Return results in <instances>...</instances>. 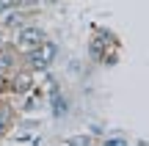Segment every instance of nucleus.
<instances>
[{
  "instance_id": "obj_8",
  "label": "nucleus",
  "mask_w": 149,
  "mask_h": 146,
  "mask_svg": "<svg viewBox=\"0 0 149 146\" xmlns=\"http://www.w3.org/2000/svg\"><path fill=\"white\" fill-rule=\"evenodd\" d=\"M66 143H69V146H77V143H94V138H88V135H72V138H66Z\"/></svg>"
},
{
  "instance_id": "obj_6",
  "label": "nucleus",
  "mask_w": 149,
  "mask_h": 146,
  "mask_svg": "<svg viewBox=\"0 0 149 146\" xmlns=\"http://www.w3.org/2000/svg\"><path fill=\"white\" fill-rule=\"evenodd\" d=\"M22 22H25V11H22V8H6V11H0V28H3L6 33L17 30Z\"/></svg>"
},
{
  "instance_id": "obj_4",
  "label": "nucleus",
  "mask_w": 149,
  "mask_h": 146,
  "mask_svg": "<svg viewBox=\"0 0 149 146\" xmlns=\"http://www.w3.org/2000/svg\"><path fill=\"white\" fill-rule=\"evenodd\" d=\"M17 108L11 105V97L8 94H0V138L11 135V130L17 127Z\"/></svg>"
},
{
  "instance_id": "obj_9",
  "label": "nucleus",
  "mask_w": 149,
  "mask_h": 146,
  "mask_svg": "<svg viewBox=\"0 0 149 146\" xmlns=\"http://www.w3.org/2000/svg\"><path fill=\"white\" fill-rule=\"evenodd\" d=\"M53 113H55V116H64V113H66V102H64L61 97H58V102L53 99Z\"/></svg>"
},
{
  "instance_id": "obj_1",
  "label": "nucleus",
  "mask_w": 149,
  "mask_h": 146,
  "mask_svg": "<svg viewBox=\"0 0 149 146\" xmlns=\"http://www.w3.org/2000/svg\"><path fill=\"white\" fill-rule=\"evenodd\" d=\"M55 58H58V42L47 36L44 42H39L33 50L22 53V66L31 69V72H36V75H42V72H47L50 66L55 64Z\"/></svg>"
},
{
  "instance_id": "obj_10",
  "label": "nucleus",
  "mask_w": 149,
  "mask_h": 146,
  "mask_svg": "<svg viewBox=\"0 0 149 146\" xmlns=\"http://www.w3.org/2000/svg\"><path fill=\"white\" fill-rule=\"evenodd\" d=\"M0 94H8V72L0 69Z\"/></svg>"
},
{
  "instance_id": "obj_5",
  "label": "nucleus",
  "mask_w": 149,
  "mask_h": 146,
  "mask_svg": "<svg viewBox=\"0 0 149 146\" xmlns=\"http://www.w3.org/2000/svg\"><path fill=\"white\" fill-rule=\"evenodd\" d=\"M19 64H22V53L11 44V39H8V42H3V44H0V69L14 72Z\"/></svg>"
},
{
  "instance_id": "obj_7",
  "label": "nucleus",
  "mask_w": 149,
  "mask_h": 146,
  "mask_svg": "<svg viewBox=\"0 0 149 146\" xmlns=\"http://www.w3.org/2000/svg\"><path fill=\"white\" fill-rule=\"evenodd\" d=\"M39 3H42V0H0V11H6V8H22L28 14V11L36 8Z\"/></svg>"
},
{
  "instance_id": "obj_2",
  "label": "nucleus",
  "mask_w": 149,
  "mask_h": 146,
  "mask_svg": "<svg viewBox=\"0 0 149 146\" xmlns=\"http://www.w3.org/2000/svg\"><path fill=\"white\" fill-rule=\"evenodd\" d=\"M44 39H47V30H44L42 25H36V22H22L14 30V36H11V44H14L19 53H28V50H33L39 42H44Z\"/></svg>"
},
{
  "instance_id": "obj_3",
  "label": "nucleus",
  "mask_w": 149,
  "mask_h": 146,
  "mask_svg": "<svg viewBox=\"0 0 149 146\" xmlns=\"http://www.w3.org/2000/svg\"><path fill=\"white\" fill-rule=\"evenodd\" d=\"M36 91V72L17 66L14 72H8V97H28Z\"/></svg>"
}]
</instances>
